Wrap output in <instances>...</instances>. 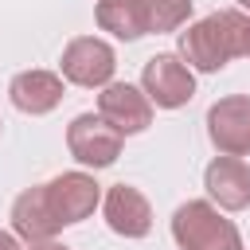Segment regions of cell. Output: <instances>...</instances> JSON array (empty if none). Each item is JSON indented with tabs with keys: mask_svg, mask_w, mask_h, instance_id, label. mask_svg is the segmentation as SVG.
Returning a JSON list of instances; mask_svg holds the SVG:
<instances>
[{
	"mask_svg": "<svg viewBox=\"0 0 250 250\" xmlns=\"http://www.w3.org/2000/svg\"><path fill=\"white\" fill-rule=\"evenodd\" d=\"M180 55L195 70H219L238 55H250V16L215 12L180 35Z\"/></svg>",
	"mask_w": 250,
	"mask_h": 250,
	"instance_id": "cell-1",
	"label": "cell"
},
{
	"mask_svg": "<svg viewBox=\"0 0 250 250\" xmlns=\"http://www.w3.org/2000/svg\"><path fill=\"white\" fill-rule=\"evenodd\" d=\"M172 234L184 250H242V238L234 230L230 219H223L211 203L191 199L176 211L172 219Z\"/></svg>",
	"mask_w": 250,
	"mask_h": 250,
	"instance_id": "cell-2",
	"label": "cell"
},
{
	"mask_svg": "<svg viewBox=\"0 0 250 250\" xmlns=\"http://www.w3.org/2000/svg\"><path fill=\"white\" fill-rule=\"evenodd\" d=\"M66 145H70L74 160L94 164V168H105V164H113L117 152H121V133H117L102 113H98V117H94V113H82V117L70 121Z\"/></svg>",
	"mask_w": 250,
	"mask_h": 250,
	"instance_id": "cell-3",
	"label": "cell"
},
{
	"mask_svg": "<svg viewBox=\"0 0 250 250\" xmlns=\"http://www.w3.org/2000/svg\"><path fill=\"white\" fill-rule=\"evenodd\" d=\"M207 133L223 156H246L250 152V98H223L207 113Z\"/></svg>",
	"mask_w": 250,
	"mask_h": 250,
	"instance_id": "cell-4",
	"label": "cell"
},
{
	"mask_svg": "<svg viewBox=\"0 0 250 250\" xmlns=\"http://www.w3.org/2000/svg\"><path fill=\"white\" fill-rule=\"evenodd\" d=\"M43 191H47V207H51V215L59 219V227L82 223V219L98 207V184H94V176H86V172H62L59 180L43 184Z\"/></svg>",
	"mask_w": 250,
	"mask_h": 250,
	"instance_id": "cell-5",
	"label": "cell"
},
{
	"mask_svg": "<svg viewBox=\"0 0 250 250\" xmlns=\"http://www.w3.org/2000/svg\"><path fill=\"white\" fill-rule=\"evenodd\" d=\"M141 82H145V94H148L156 105H164V109H176V105H184V102L195 94V78H191V70H188L176 55H156V59H148Z\"/></svg>",
	"mask_w": 250,
	"mask_h": 250,
	"instance_id": "cell-6",
	"label": "cell"
},
{
	"mask_svg": "<svg viewBox=\"0 0 250 250\" xmlns=\"http://www.w3.org/2000/svg\"><path fill=\"white\" fill-rule=\"evenodd\" d=\"M113 66L117 62H113L109 43H102L94 35H82V39L66 43V51H62V74L74 86H105Z\"/></svg>",
	"mask_w": 250,
	"mask_h": 250,
	"instance_id": "cell-7",
	"label": "cell"
},
{
	"mask_svg": "<svg viewBox=\"0 0 250 250\" xmlns=\"http://www.w3.org/2000/svg\"><path fill=\"white\" fill-rule=\"evenodd\" d=\"M98 113L125 137V133H141L148 121H152V105L148 98L137 90V86H125V82H113L102 90L98 98Z\"/></svg>",
	"mask_w": 250,
	"mask_h": 250,
	"instance_id": "cell-8",
	"label": "cell"
},
{
	"mask_svg": "<svg viewBox=\"0 0 250 250\" xmlns=\"http://www.w3.org/2000/svg\"><path fill=\"white\" fill-rule=\"evenodd\" d=\"M105 223H109L117 234H125V238L148 234V227H152L148 199H145L137 188H125V184L109 188V195H105Z\"/></svg>",
	"mask_w": 250,
	"mask_h": 250,
	"instance_id": "cell-9",
	"label": "cell"
},
{
	"mask_svg": "<svg viewBox=\"0 0 250 250\" xmlns=\"http://www.w3.org/2000/svg\"><path fill=\"white\" fill-rule=\"evenodd\" d=\"M207 191L211 199H219V207L227 211H242L250 207V168L238 156H219L207 168Z\"/></svg>",
	"mask_w": 250,
	"mask_h": 250,
	"instance_id": "cell-10",
	"label": "cell"
},
{
	"mask_svg": "<svg viewBox=\"0 0 250 250\" xmlns=\"http://www.w3.org/2000/svg\"><path fill=\"white\" fill-rule=\"evenodd\" d=\"M12 94V105L23 109V113H47L62 102V78L51 74V70H23L12 78L8 86Z\"/></svg>",
	"mask_w": 250,
	"mask_h": 250,
	"instance_id": "cell-11",
	"label": "cell"
},
{
	"mask_svg": "<svg viewBox=\"0 0 250 250\" xmlns=\"http://www.w3.org/2000/svg\"><path fill=\"white\" fill-rule=\"evenodd\" d=\"M12 227H16V234H23L27 242H43V238H51V234L59 230V219H55L51 207H47L43 184H39V188H27V191L16 199V207H12Z\"/></svg>",
	"mask_w": 250,
	"mask_h": 250,
	"instance_id": "cell-12",
	"label": "cell"
},
{
	"mask_svg": "<svg viewBox=\"0 0 250 250\" xmlns=\"http://www.w3.org/2000/svg\"><path fill=\"white\" fill-rule=\"evenodd\" d=\"M98 23L105 31H113L117 39H137V35L148 31L141 0H102L98 4Z\"/></svg>",
	"mask_w": 250,
	"mask_h": 250,
	"instance_id": "cell-13",
	"label": "cell"
},
{
	"mask_svg": "<svg viewBox=\"0 0 250 250\" xmlns=\"http://www.w3.org/2000/svg\"><path fill=\"white\" fill-rule=\"evenodd\" d=\"M148 31H176L191 16V0H141Z\"/></svg>",
	"mask_w": 250,
	"mask_h": 250,
	"instance_id": "cell-14",
	"label": "cell"
},
{
	"mask_svg": "<svg viewBox=\"0 0 250 250\" xmlns=\"http://www.w3.org/2000/svg\"><path fill=\"white\" fill-rule=\"evenodd\" d=\"M0 250H20V242H16L8 230H0Z\"/></svg>",
	"mask_w": 250,
	"mask_h": 250,
	"instance_id": "cell-15",
	"label": "cell"
},
{
	"mask_svg": "<svg viewBox=\"0 0 250 250\" xmlns=\"http://www.w3.org/2000/svg\"><path fill=\"white\" fill-rule=\"evenodd\" d=\"M31 250H66V246H59V242H47V238H43V242H31Z\"/></svg>",
	"mask_w": 250,
	"mask_h": 250,
	"instance_id": "cell-16",
	"label": "cell"
},
{
	"mask_svg": "<svg viewBox=\"0 0 250 250\" xmlns=\"http://www.w3.org/2000/svg\"><path fill=\"white\" fill-rule=\"evenodd\" d=\"M238 4H242V8H250V0H238Z\"/></svg>",
	"mask_w": 250,
	"mask_h": 250,
	"instance_id": "cell-17",
	"label": "cell"
}]
</instances>
